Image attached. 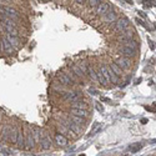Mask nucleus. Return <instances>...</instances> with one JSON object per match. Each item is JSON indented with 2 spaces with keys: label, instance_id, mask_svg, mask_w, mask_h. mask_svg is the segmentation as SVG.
<instances>
[{
  "label": "nucleus",
  "instance_id": "1",
  "mask_svg": "<svg viewBox=\"0 0 156 156\" xmlns=\"http://www.w3.org/2000/svg\"><path fill=\"white\" fill-rule=\"evenodd\" d=\"M130 28V21L127 18H120L114 23V30L118 32H124L125 30H127Z\"/></svg>",
  "mask_w": 156,
  "mask_h": 156
},
{
  "label": "nucleus",
  "instance_id": "2",
  "mask_svg": "<svg viewBox=\"0 0 156 156\" xmlns=\"http://www.w3.org/2000/svg\"><path fill=\"white\" fill-rule=\"evenodd\" d=\"M34 146H35V141H34V139H32L31 130L29 127H26L25 133H24V149L31 150V149H34Z\"/></svg>",
  "mask_w": 156,
  "mask_h": 156
},
{
  "label": "nucleus",
  "instance_id": "3",
  "mask_svg": "<svg viewBox=\"0 0 156 156\" xmlns=\"http://www.w3.org/2000/svg\"><path fill=\"white\" fill-rule=\"evenodd\" d=\"M81 97V93L80 91H75V90H69V91H65L63 95V99L68 102H75L78 100H80Z\"/></svg>",
  "mask_w": 156,
  "mask_h": 156
},
{
  "label": "nucleus",
  "instance_id": "4",
  "mask_svg": "<svg viewBox=\"0 0 156 156\" xmlns=\"http://www.w3.org/2000/svg\"><path fill=\"white\" fill-rule=\"evenodd\" d=\"M3 15L8 16V18L11 19L13 21H18V20H20V15H19V13L16 11L14 8L8 6V5H4V14H3Z\"/></svg>",
  "mask_w": 156,
  "mask_h": 156
},
{
  "label": "nucleus",
  "instance_id": "5",
  "mask_svg": "<svg viewBox=\"0 0 156 156\" xmlns=\"http://www.w3.org/2000/svg\"><path fill=\"white\" fill-rule=\"evenodd\" d=\"M115 64H116L121 70H127V69L131 68V65H133V61H131V59H129V57L121 56V57H119L116 61H115Z\"/></svg>",
  "mask_w": 156,
  "mask_h": 156
},
{
  "label": "nucleus",
  "instance_id": "6",
  "mask_svg": "<svg viewBox=\"0 0 156 156\" xmlns=\"http://www.w3.org/2000/svg\"><path fill=\"white\" fill-rule=\"evenodd\" d=\"M56 78H57V81H59L61 85H65V86H71V85H74V83L71 81V79L66 75V72H57V74H56Z\"/></svg>",
  "mask_w": 156,
  "mask_h": 156
},
{
  "label": "nucleus",
  "instance_id": "7",
  "mask_svg": "<svg viewBox=\"0 0 156 156\" xmlns=\"http://www.w3.org/2000/svg\"><path fill=\"white\" fill-rule=\"evenodd\" d=\"M70 115H74V116H78V118L86 120L90 114L86 109H70Z\"/></svg>",
  "mask_w": 156,
  "mask_h": 156
},
{
  "label": "nucleus",
  "instance_id": "8",
  "mask_svg": "<svg viewBox=\"0 0 156 156\" xmlns=\"http://www.w3.org/2000/svg\"><path fill=\"white\" fill-rule=\"evenodd\" d=\"M112 9V6L109 4V3H106V2H101L100 5L96 8V14L97 15H105L108 11H110Z\"/></svg>",
  "mask_w": 156,
  "mask_h": 156
},
{
  "label": "nucleus",
  "instance_id": "9",
  "mask_svg": "<svg viewBox=\"0 0 156 156\" xmlns=\"http://www.w3.org/2000/svg\"><path fill=\"white\" fill-rule=\"evenodd\" d=\"M119 51H120V54L124 56V57H129V59H131V57H134L136 55L135 50H133V49H130L127 46H124V45L119 49Z\"/></svg>",
  "mask_w": 156,
  "mask_h": 156
},
{
  "label": "nucleus",
  "instance_id": "10",
  "mask_svg": "<svg viewBox=\"0 0 156 156\" xmlns=\"http://www.w3.org/2000/svg\"><path fill=\"white\" fill-rule=\"evenodd\" d=\"M56 130H57V134H61V135H64L65 137H66L68 135H70V136H75V134L72 133V131H70L68 127H65L61 122H57L56 124Z\"/></svg>",
  "mask_w": 156,
  "mask_h": 156
},
{
  "label": "nucleus",
  "instance_id": "11",
  "mask_svg": "<svg viewBox=\"0 0 156 156\" xmlns=\"http://www.w3.org/2000/svg\"><path fill=\"white\" fill-rule=\"evenodd\" d=\"M0 43H2V49L4 50V53H6V54H13V53H15V49L11 46V44H10L9 41H8L5 36L2 39V41H0Z\"/></svg>",
  "mask_w": 156,
  "mask_h": 156
},
{
  "label": "nucleus",
  "instance_id": "12",
  "mask_svg": "<svg viewBox=\"0 0 156 156\" xmlns=\"http://www.w3.org/2000/svg\"><path fill=\"white\" fill-rule=\"evenodd\" d=\"M40 146H41L43 150H49L51 147V139L47 135H44L40 137Z\"/></svg>",
  "mask_w": 156,
  "mask_h": 156
},
{
  "label": "nucleus",
  "instance_id": "13",
  "mask_svg": "<svg viewBox=\"0 0 156 156\" xmlns=\"http://www.w3.org/2000/svg\"><path fill=\"white\" fill-rule=\"evenodd\" d=\"M116 20H118V14L115 11H108L105 15H102L104 23H115Z\"/></svg>",
  "mask_w": 156,
  "mask_h": 156
},
{
  "label": "nucleus",
  "instance_id": "14",
  "mask_svg": "<svg viewBox=\"0 0 156 156\" xmlns=\"http://www.w3.org/2000/svg\"><path fill=\"white\" fill-rule=\"evenodd\" d=\"M4 30L6 31V35H10V36H14V38H18L19 35V30L16 26H11V25H3Z\"/></svg>",
  "mask_w": 156,
  "mask_h": 156
},
{
  "label": "nucleus",
  "instance_id": "15",
  "mask_svg": "<svg viewBox=\"0 0 156 156\" xmlns=\"http://www.w3.org/2000/svg\"><path fill=\"white\" fill-rule=\"evenodd\" d=\"M55 142L59 145V146H61V147H65L68 145V137H65L64 135H61V134H55Z\"/></svg>",
  "mask_w": 156,
  "mask_h": 156
},
{
  "label": "nucleus",
  "instance_id": "16",
  "mask_svg": "<svg viewBox=\"0 0 156 156\" xmlns=\"http://www.w3.org/2000/svg\"><path fill=\"white\" fill-rule=\"evenodd\" d=\"M11 127L10 125H5L2 130V134H0V139L2 140H9V136H10V133H11Z\"/></svg>",
  "mask_w": 156,
  "mask_h": 156
},
{
  "label": "nucleus",
  "instance_id": "17",
  "mask_svg": "<svg viewBox=\"0 0 156 156\" xmlns=\"http://www.w3.org/2000/svg\"><path fill=\"white\" fill-rule=\"evenodd\" d=\"M18 134H19V127L13 126V127H11L10 136H9V140H8V141H10V144H15V145H16V140H18Z\"/></svg>",
  "mask_w": 156,
  "mask_h": 156
},
{
  "label": "nucleus",
  "instance_id": "18",
  "mask_svg": "<svg viewBox=\"0 0 156 156\" xmlns=\"http://www.w3.org/2000/svg\"><path fill=\"white\" fill-rule=\"evenodd\" d=\"M72 122H74V124H76V125H79V126H81V127H83V126H85L86 125V121L84 120V119H81V118H78V116H74V115H69V116H68Z\"/></svg>",
  "mask_w": 156,
  "mask_h": 156
},
{
  "label": "nucleus",
  "instance_id": "19",
  "mask_svg": "<svg viewBox=\"0 0 156 156\" xmlns=\"http://www.w3.org/2000/svg\"><path fill=\"white\" fill-rule=\"evenodd\" d=\"M40 134H41V131H40L39 127L34 126L31 130V135H32V139H34L35 144H40Z\"/></svg>",
  "mask_w": 156,
  "mask_h": 156
},
{
  "label": "nucleus",
  "instance_id": "20",
  "mask_svg": "<svg viewBox=\"0 0 156 156\" xmlns=\"http://www.w3.org/2000/svg\"><path fill=\"white\" fill-rule=\"evenodd\" d=\"M74 74H75V75L80 79V80H84L85 79V76H84V74L83 72H81V70L79 69V66H78V65L76 64H74V65H71V69H70Z\"/></svg>",
  "mask_w": 156,
  "mask_h": 156
},
{
  "label": "nucleus",
  "instance_id": "21",
  "mask_svg": "<svg viewBox=\"0 0 156 156\" xmlns=\"http://www.w3.org/2000/svg\"><path fill=\"white\" fill-rule=\"evenodd\" d=\"M16 146H18V149H24V133L23 130L19 129V134H18V140H16Z\"/></svg>",
  "mask_w": 156,
  "mask_h": 156
},
{
  "label": "nucleus",
  "instance_id": "22",
  "mask_svg": "<svg viewBox=\"0 0 156 156\" xmlns=\"http://www.w3.org/2000/svg\"><path fill=\"white\" fill-rule=\"evenodd\" d=\"M5 38H6V40L9 41L10 44H11V46L14 47V49H18L19 47V39L18 38H14V36H10V35H5Z\"/></svg>",
  "mask_w": 156,
  "mask_h": 156
},
{
  "label": "nucleus",
  "instance_id": "23",
  "mask_svg": "<svg viewBox=\"0 0 156 156\" xmlns=\"http://www.w3.org/2000/svg\"><path fill=\"white\" fill-rule=\"evenodd\" d=\"M110 70H111L116 76L121 78V75H122V70H121V69H120L115 63H111V64H110Z\"/></svg>",
  "mask_w": 156,
  "mask_h": 156
},
{
  "label": "nucleus",
  "instance_id": "24",
  "mask_svg": "<svg viewBox=\"0 0 156 156\" xmlns=\"http://www.w3.org/2000/svg\"><path fill=\"white\" fill-rule=\"evenodd\" d=\"M124 46H127V47H130V49H133V50H137L139 49V43L136 41V40H127V41L124 44Z\"/></svg>",
  "mask_w": 156,
  "mask_h": 156
},
{
  "label": "nucleus",
  "instance_id": "25",
  "mask_svg": "<svg viewBox=\"0 0 156 156\" xmlns=\"http://www.w3.org/2000/svg\"><path fill=\"white\" fill-rule=\"evenodd\" d=\"M141 147H142V144H140V142L131 144V145L129 146V151H130L131 154H135V152H137L139 150H141Z\"/></svg>",
  "mask_w": 156,
  "mask_h": 156
},
{
  "label": "nucleus",
  "instance_id": "26",
  "mask_svg": "<svg viewBox=\"0 0 156 156\" xmlns=\"http://www.w3.org/2000/svg\"><path fill=\"white\" fill-rule=\"evenodd\" d=\"M87 76L91 79L93 81H97L96 79V70L91 66V65H89V69H87Z\"/></svg>",
  "mask_w": 156,
  "mask_h": 156
},
{
  "label": "nucleus",
  "instance_id": "27",
  "mask_svg": "<svg viewBox=\"0 0 156 156\" xmlns=\"http://www.w3.org/2000/svg\"><path fill=\"white\" fill-rule=\"evenodd\" d=\"M71 109H86V104L81 100H78L71 104Z\"/></svg>",
  "mask_w": 156,
  "mask_h": 156
},
{
  "label": "nucleus",
  "instance_id": "28",
  "mask_svg": "<svg viewBox=\"0 0 156 156\" xmlns=\"http://www.w3.org/2000/svg\"><path fill=\"white\" fill-rule=\"evenodd\" d=\"M66 75H68L70 79H71V81H72L74 84H80V83H81V81H80V79H79V78H78V76H76L75 74H74L71 70H69V71L66 72ZM81 84H83V83H81Z\"/></svg>",
  "mask_w": 156,
  "mask_h": 156
},
{
  "label": "nucleus",
  "instance_id": "29",
  "mask_svg": "<svg viewBox=\"0 0 156 156\" xmlns=\"http://www.w3.org/2000/svg\"><path fill=\"white\" fill-rule=\"evenodd\" d=\"M78 66H79V69L81 70V72L84 74V76H87V69H89V65L86 64V63H79V64H76Z\"/></svg>",
  "mask_w": 156,
  "mask_h": 156
},
{
  "label": "nucleus",
  "instance_id": "30",
  "mask_svg": "<svg viewBox=\"0 0 156 156\" xmlns=\"http://www.w3.org/2000/svg\"><path fill=\"white\" fill-rule=\"evenodd\" d=\"M100 129H101V125H100V122H95V124L93 125V129H91V134L90 135H95L97 131H100Z\"/></svg>",
  "mask_w": 156,
  "mask_h": 156
},
{
  "label": "nucleus",
  "instance_id": "31",
  "mask_svg": "<svg viewBox=\"0 0 156 156\" xmlns=\"http://www.w3.org/2000/svg\"><path fill=\"white\" fill-rule=\"evenodd\" d=\"M100 3H101L100 0H90V2H87V4L91 6V8H97V6L100 5Z\"/></svg>",
  "mask_w": 156,
  "mask_h": 156
},
{
  "label": "nucleus",
  "instance_id": "32",
  "mask_svg": "<svg viewBox=\"0 0 156 156\" xmlns=\"http://www.w3.org/2000/svg\"><path fill=\"white\" fill-rule=\"evenodd\" d=\"M95 108H96L97 111H100V112L104 111V108H102V105H101L100 102H96V104H95Z\"/></svg>",
  "mask_w": 156,
  "mask_h": 156
},
{
  "label": "nucleus",
  "instance_id": "33",
  "mask_svg": "<svg viewBox=\"0 0 156 156\" xmlns=\"http://www.w3.org/2000/svg\"><path fill=\"white\" fill-rule=\"evenodd\" d=\"M149 46H150V49H151V50H155V49H156V45L154 44V41H152V40H150V39H149Z\"/></svg>",
  "mask_w": 156,
  "mask_h": 156
},
{
  "label": "nucleus",
  "instance_id": "34",
  "mask_svg": "<svg viewBox=\"0 0 156 156\" xmlns=\"http://www.w3.org/2000/svg\"><path fill=\"white\" fill-rule=\"evenodd\" d=\"M136 23H137V24H140V25H142L144 28H146V29H147V26H146V24H145V23H144L142 20H140V19H136Z\"/></svg>",
  "mask_w": 156,
  "mask_h": 156
},
{
  "label": "nucleus",
  "instance_id": "35",
  "mask_svg": "<svg viewBox=\"0 0 156 156\" xmlns=\"http://www.w3.org/2000/svg\"><path fill=\"white\" fill-rule=\"evenodd\" d=\"M100 100H101V101H106V102H109V104L111 102V100H110V99H108V97H101Z\"/></svg>",
  "mask_w": 156,
  "mask_h": 156
},
{
  "label": "nucleus",
  "instance_id": "36",
  "mask_svg": "<svg viewBox=\"0 0 156 156\" xmlns=\"http://www.w3.org/2000/svg\"><path fill=\"white\" fill-rule=\"evenodd\" d=\"M141 124H144V125H145V124H147V119H145V118H144V119H141Z\"/></svg>",
  "mask_w": 156,
  "mask_h": 156
},
{
  "label": "nucleus",
  "instance_id": "37",
  "mask_svg": "<svg viewBox=\"0 0 156 156\" xmlns=\"http://www.w3.org/2000/svg\"><path fill=\"white\" fill-rule=\"evenodd\" d=\"M139 15H140L141 16V18H146V15L142 13V11H139Z\"/></svg>",
  "mask_w": 156,
  "mask_h": 156
},
{
  "label": "nucleus",
  "instance_id": "38",
  "mask_svg": "<svg viewBox=\"0 0 156 156\" xmlns=\"http://www.w3.org/2000/svg\"><path fill=\"white\" fill-rule=\"evenodd\" d=\"M2 120H3V114L0 112V124H2Z\"/></svg>",
  "mask_w": 156,
  "mask_h": 156
},
{
  "label": "nucleus",
  "instance_id": "39",
  "mask_svg": "<svg viewBox=\"0 0 156 156\" xmlns=\"http://www.w3.org/2000/svg\"><path fill=\"white\" fill-rule=\"evenodd\" d=\"M154 26H155V29H156V23H155V24H154Z\"/></svg>",
  "mask_w": 156,
  "mask_h": 156
},
{
  "label": "nucleus",
  "instance_id": "40",
  "mask_svg": "<svg viewBox=\"0 0 156 156\" xmlns=\"http://www.w3.org/2000/svg\"><path fill=\"white\" fill-rule=\"evenodd\" d=\"M154 106H156V101H155V102H154Z\"/></svg>",
  "mask_w": 156,
  "mask_h": 156
},
{
  "label": "nucleus",
  "instance_id": "41",
  "mask_svg": "<svg viewBox=\"0 0 156 156\" xmlns=\"http://www.w3.org/2000/svg\"><path fill=\"white\" fill-rule=\"evenodd\" d=\"M79 156H85V155H84V154H83V155H79Z\"/></svg>",
  "mask_w": 156,
  "mask_h": 156
},
{
  "label": "nucleus",
  "instance_id": "42",
  "mask_svg": "<svg viewBox=\"0 0 156 156\" xmlns=\"http://www.w3.org/2000/svg\"><path fill=\"white\" fill-rule=\"evenodd\" d=\"M0 41H2V40H0Z\"/></svg>",
  "mask_w": 156,
  "mask_h": 156
}]
</instances>
